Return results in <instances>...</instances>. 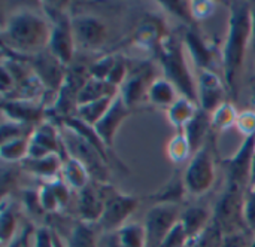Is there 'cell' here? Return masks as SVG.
Returning <instances> with one entry per match:
<instances>
[{
	"label": "cell",
	"instance_id": "22",
	"mask_svg": "<svg viewBox=\"0 0 255 247\" xmlns=\"http://www.w3.org/2000/svg\"><path fill=\"white\" fill-rule=\"evenodd\" d=\"M63 158L57 154L42 157V158H25L21 164L22 168L31 174L43 177L46 180H52L60 177Z\"/></svg>",
	"mask_w": 255,
	"mask_h": 247
},
{
	"label": "cell",
	"instance_id": "40",
	"mask_svg": "<svg viewBox=\"0 0 255 247\" xmlns=\"http://www.w3.org/2000/svg\"><path fill=\"white\" fill-rule=\"evenodd\" d=\"M173 13L179 15L185 21H193V13H191V3L187 1H166L164 3Z\"/></svg>",
	"mask_w": 255,
	"mask_h": 247
},
{
	"label": "cell",
	"instance_id": "45",
	"mask_svg": "<svg viewBox=\"0 0 255 247\" xmlns=\"http://www.w3.org/2000/svg\"><path fill=\"white\" fill-rule=\"evenodd\" d=\"M253 182H255V154H254V165H253Z\"/></svg>",
	"mask_w": 255,
	"mask_h": 247
},
{
	"label": "cell",
	"instance_id": "20",
	"mask_svg": "<svg viewBox=\"0 0 255 247\" xmlns=\"http://www.w3.org/2000/svg\"><path fill=\"white\" fill-rule=\"evenodd\" d=\"M60 177L64 180V183L72 189V191H82L85 186L90 185V173L87 167L79 163L78 160L66 155L61 163V171Z\"/></svg>",
	"mask_w": 255,
	"mask_h": 247
},
{
	"label": "cell",
	"instance_id": "36",
	"mask_svg": "<svg viewBox=\"0 0 255 247\" xmlns=\"http://www.w3.org/2000/svg\"><path fill=\"white\" fill-rule=\"evenodd\" d=\"M187 242H190L188 234H187V231H185L182 222L179 221V222L172 228V231L167 234V237L164 239L161 247H184V245H185Z\"/></svg>",
	"mask_w": 255,
	"mask_h": 247
},
{
	"label": "cell",
	"instance_id": "43",
	"mask_svg": "<svg viewBox=\"0 0 255 247\" xmlns=\"http://www.w3.org/2000/svg\"><path fill=\"white\" fill-rule=\"evenodd\" d=\"M221 247H245V240L241 234H232L226 237V242Z\"/></svg>",
	"mask_w": 255,
	"mask_h": 247
},
{
	"label": "cell",
	"instance_id": "37",
	"mask_svg": "<svg viewBox=\"0 0 255 247\" xmlns=\"http://www.w3.org/2000/svg\"><path fill=\"white\" fill-rule=\"evenodd\" d=\"M245 224L250 230L255 231V182H251L248 192H245V204H244Z\"/></svg>",
	"mask_w": 255,
	"mask_h": 247
},
{
	"label": "cell",
	"instance_id": "32",
	"mask_svg": "<svg viewBox=\"0 0 255 247\" xmlns=\"http://www.w3.org/2000/svg\"><path fill=\"white\" fill-rule=\"evenodd\" d=\"M191 154H193V151H191V146H190L184 131L178 130V133L173 136V139L167 145V157L173 163L181 164V163L187 161Z\"/></svg>",
	"mask_w": 255,
	"mask_h": 247
},
{
	"label": "cell",
	"instance_id": "14",
	"mask_svg": "<svg viewBox=\"0 0 255 247\" xmlns=\"http://www.w3.org/2000/svg\"><path fill=\"white\" fill-rule=\"evenodd\" d=\"M224 85L218 75L209 69H200L197 78V100L203 110L212 113L220 104L224 103Z\"/></svg>",
	"mask_w": 255,
	"mask_h": 247
},
{
	"label": "cell",
	"instance_id": "46",
	"mask_svg": "<svg viewBox=\"0 0 255 247\" xmlns=\"http://www.w3.org/2000/svg\"><path fill=\"white\" fill-rule=\"evenodd\" d=\"M251 247H255V239H254V242H253V245H251Z\"/></svg>",
	"mask_w": 255,
	"mask_h": 247
},
{
	"label": "cell",
	"instance_id": "3",
	"mask_svg": "<svg viewBox=\"0 0 255 247\" xmlns=\"http://www.w3.org/2000/svg\"><path fill=\"white\" fill-rule=\"evenodd\" d=\"M160 60L166 73L164 78L169 79L182 92L184 97L197 103V85L191 78V72L184 57L181 43L175 37L164 36L160 45Z\"/></svg>",
	"mask_w": 255,
	"mask_h": 247
},
{
	"label": "cell",
	"instance_id": "28",
	"mask_svg": "<svg viewBox=\"0 0 255 247\" xmlns=\"http://www.w3.org/2000/svg\"><path fill=\"white\" fill-rule=\"evenodd\" d=\"M30 137H19L1 142L0 157L4 163H22L28 157Z\"/></svg>",
	"mask_w": 255,
	"mask_h": 247
},
{
	"label": "cell",
	"instance_id": "31",
	"mask_svg": "<svg viewBox=\"0 0 255 247\" xmlns=\"http://www.w3.org/2000/svg\"><path fill=\"white\" fill-rule=\"evenodd\" d=\"M238 110L235 109V106L229 101H224L223 104H220L212 113H211V119H212V128L223 131L230 128L232 125H236L238 121Z\"/></svg>",
	"mask_w": 255,
	"mask_h": 247
},
{
	"label": "cell",
	"instance_id": "7",
	"mask_svg": "<svg viewBox=\"0 0 255 247\" xmlns=\"http://www.w3.org/2000/svg\"><path fill=\"white\" fill-rule=\"evenodd\" d=\"M46 15L52 21V31L48 49L64 64L69 66L75 51V36L72 30V19L60 7H46Z\"/></svg>",
	"mask_w": 255,
	"mask_h": 247
},
{
	"label": "cell",
	"instance_id": "34",
	"mask_svg": "<svg viewBox=\"0 0 255 247\" xmlns=\"http://www.w3.org/2000/svg\"><path fill=\"white\" fill-rule=\"evenodd\" d=\"M15 225H16V216L12 209V204L7 206V200L4 198L1 203V216H0V234H1V242L4 246L9 240H12V236L15 233Z\"/></svg>",
	"mask_w": 255,
	"mask_h": 247
},
{
	"label": "cell",
	"instance_id": "39",
	"mask_svg": "<svg viewBox=\"0 0 255 247\" xmlns=\"http://www.w3.org/2000/svg\"><path fill=\"white\" fill-rule=\"evenodd\" d=\"M215 6L212 1H191V13L196 19H203L212 15Z\"/></svg>",
	"mask_w": 255,
	"mask_h": 247
},
{
	"label": "cell",
	"instance_id": "27",
	"mask_svg": "<svg viewBox=\"0 0 255 247\" xmlns=\"http://www.w3.org/2000/svg\"><path fill=\"white\" fill-rule=\"evenodd\" d=\"M209 221V212L203 207H190L181 218V222L188 234V239L193 240L202 234Z\"/></svg>",
	"mask_w": 255,
	"mask_h": 247
},
{
	"label": "cell",
	"instance_id": "41",
	"mask_svg": "<svg viewBox=\"0 0 255 247\" xmlns=\"http://www.w3.org/2000/svg\"><path fill=\"white\" fill-rule=\"evenodd\" d=\"M22 201H24V206L27 207L28 212H31V213L43 212L42 204H40V198H39V192H36V191H24L22 192Z\"/></svg>",
	"mask_w": 255,
	"mask_h": 247
},
{
	"label": "cell",
	"instance_id": "26",
	"mask_svg": "<svg viewBox=\"0 0 255 247\" xmlns=\"http://www.w3.org/2000/svg\"><path fill=\"white\" fill-rule=\"evenodd\" d=\"M115 97H105V98H100V100H94V101H90V103L79 104L78 109H76V118H79L82 122L94 127L105 116V113L111 107Z\"/></svg>",
	"mask_w": 255,
	"mask_h": 247
},
{
	"label": "cell",
	"instance_id": "24",
	"mask_svg": "<svg viewBox=\"0 0 255 247\" xmlns=\"http://www.w3.org/2000/svg\"><path fill=\"white\" fill-rule=\"evenodd\" d=\"M118 94L117 86L111 85L108 81L103 79H96V78H88V81L84 83L82 89L79 91L78 95V106L84 103H90L94 100H100L105 97H115Z\"/></svg>",
	"mask_w": 255,
	"mask_h": 247
},
{
	"label": "cell",
	"instance_id": "30",
	"mask_svg": "<svg viewBox=\"0 0 255 247\" xmlns=\"http://www.w3.org/2000/svg\"><path fill=\"white\" fill-rule=\"evenodd\" d=\"M184 192H187L185 189V183H184V176H173L169 183L166 186H163L157 195H154V200L158 204H164V203H170V204H176V201H179L184 195Z\"/></svg>",
	"mask_w": 255,
	"mask_h": 247
},
{
	"label": "cell",
	"instance_id": "33",
	"mask_svg": "<svg viewBox=\"0 0 255 247\" xmlns=\"http://www.w3.org/2000/svg\"><path fill=\"white\" fill-rule=\"evenodd\" d=\"M67 247H97L94 233L88 224L79 222L73 227L69 236Z\"/></svg>",
	"mask_w": 255,
	"mask_h": 247
},
{
	"label": "cell",
	"instance_id": "21",
	"mask_svg": "<svg viewBox=\"0 0 255 247\" xmlns=\"http://www.w3.org/2000/svg\"><path fill=\"white\" fill-rule=\"evenodd\" d=\"M212 127V119H211V113L199 109V112L196 113V116L182 128L193 154H196L199 149L203 148V140L209 131V128Z\"/></svg>",
	"mask_w": 255,
	"mask_h": 247
},
{
	"label": "cell",
	"instance_id": "6",
	"mask_svg": "<svg viewBox=\"0 0 255 247\" xmlns=\"http://www.w3.org/2000/svg\"><path fill=\"white\" fill-rule=\"evenodd\" d=\"M215 182V164L209 146H203L194 155L184 173L185 189L191 195L206 194Z\"/></svg>",
	"mask_w": 255,
	"mask_h": 247
},
{
	"label": "cell",
	"instance_id": "13",
	"mask_svg": "<svg viewBox=\"0 0 255 247\" xmlns=\"http://www.w3.org/2000/svg\"><path fill=\"white\" fill-rule=\"evenodd\" d=\"M72 30L75 43H79L87 49L100 48L108 39V28L94 16L84 15L72 18Z\"/></svg>",
	"mask_w": 255,
	"mask_h": 247
},
{
	"label": "cell",
	"instance_id": "2",
	"mask_svg": "<svg viewBox=\"0 0 255 247\" xmlns=\"http://www.w3.org/2000/svg\"><path fill=\"white\" fill-rule=\"evenodd\" d=\"M51 31L52 27L43 16L31 10H19L10 15L1 30L3 48L13 54L33 57L48 49Z\"/></svg>",
	"mask_w": 255,
	"mask_h": 247
},
{
	"label": "cell",
	"instance_id": "29",
	"mask_svg": "<svg viewBox=\"0 0 255 247\" xmlns=\"http://www.w3.org/2000/svg\"><path fill=\"white\" fill-rule=\"evenodd\" d=\"M185 45L188 48V51L191 52V57L194 60V63L202 67V69H209L211 66V61L214 58V54H212V49L205 45L202 42V39L196 34V33H188L187 37H185ZM211 70V69H209Z\"/></svg>",
	"mask_w": 255,
	"mask_h": 247
},
{
	"label": "cell",
	"instance_id": "17",
	"mask_svg": "<svg viewBox=\"0 0 255 247\" xmlns=\"http://www.w3.org/2000/svg\"><path fill=\"white\" fill-rule=\"evenodd\" d=\"M1 107L4 116L12 122L27 127L42 124L43 104L37 100H4Z\"/></svg>",
	"mask_w": 255,
	"mask_h": 247
},
{
	"label": "cell",
	"instance_id": "12",
	"mask_svg": "<svg viewBox=\"0 0 255 247\" xmlns=\"http://www.w3.org/2000/svg\"><path fill=\"white\" fill-rule=\"evenodd\" d=\"M255 154V134L245 137V142L239 151L226 163L227 165V183L238 185L245 189L253 182V165Z\"/></svg>",
	"mask_w": 255,
	"mask_h": 247
},
{
	"label": "cell",
	"instance_id": "23",
	"mask_svg": "<svg viewBox=\"0 0 255 247\" xmlns=\"http://www.w3.org/2000/svg\"><path fill=\"white\" fill-rule=\"evenodd\" d=\"M178 88L166 78H158L154 79L152 83L149 85L148 89V100L155 104V106H161V107H170L176 103V100L179 98L178 95Z\"/></svg>",
	"mask_w": 255,
	"mask_h": 247
},
{
	"label": "cell",
	"instance_id": "18",
	"mask_svg": "<svg viewBox=\"0 0 255 247\" xmlns=\"http://www.w3.org/2000/svg\"><path fill=\"white\" fill-rule=\"evenodd\" d=\"M72 189L64 183L61 177L46 180L39 189V198L43 212H57L67 206Z\"/></svg>",
	"mask_w": 255,
	"mask_h": 247
},
{
	"label": "cell",
	"instance_id": "15",
	"mask_svg": "<svg viewBox=\"0 0 255 247\" xmlns=\"http://www.w3.org/2000/svg\"><path fill=\"white\" fill-rule=\"evenodd\" d=\"M106 189L108 185L103 183L102 186H94L91 182L82 191L78 192V212L82 222H99L106 201Z\"/></svg>",
	"mask_w": 255,
	"mask_h": 247
},
{
	"label": "cell",
	"instance_id": "19",
	"mask_svg": "<svg viewBox=\"0 0 255 247\" xmlns=\"http://www.w3.org/2000/svg\"><path fill=\"white\" fill-rule=\"evenodd\" d=\"M149 75H151L149 67L143 66L139 70L133 72L130 76H127L126 82L123 83V91L120 94L123 95V98L128 104V107H131L133 104L140 101L143 92L148 94L149 85L152 83V82H148Z\"/></svg>",
	"mask_w": 255,
	"mask_h": 247
},
{
	"label": "cell",
	"instance_id": "9",
	"mask_svg": "<svg viewBox=\"0 0 255 247\" xmlns=\"http://www.w3.org/2000/svg\"><path fill=\"white\" fill-rule=\"evenodd\" d=\"M136 207H137V200L134 197L123 195L108 185L105 210L99 221V225L106 233L118 231L120 228L124 227L126 221L136 210Z\"/></svg>",
	"mask_w": 255,
	"mask_h": 247
},
{
	"label": "cell",
	"instance_id": "16",
	"mask_svg": "<svg viewBox=\"0 0 255 247\" xmlns=\"http://www.w3.org/2000/svg\"><path fill=\"white\" fill-rule=\"evenodd\" d=\"M130 115V107L128 104L124 101L123 95L118 92L117 97L114 98L111 107L108 109V112L105 113V116L94 125L96 133L99 134V137L102 139V142L111 148L114 143V137L115 133L118 130V127L123 124V121Z\"/></svg>",
	"mask_w": 255,
	"mask_h": 247
},
{
	"label": "cell",
	"instance_id": "4",
	"mask_svg": "<svg viewBox=\"0 0 255 247\" xmlns=\"http://www.w3.org/2000/svg\"><path fill=\"white\" fill-rule=\"evenodd\" d=\"M61 139L64 149L69 157L78 160L82 163L90 176H94L97 182H106L108 180V160L78 131L72 130L67 125L60 127Z\"/></svg>",
	"mask_w": 255,
	"mask_h": 247
},
{
	"label": "cell",
	"instance_id": "44",
	"mask_svg": "<svg viewBox=\"0 0 255 247\" xmlns=\"http://www.w3.org/2000/svg\"><path fill=\"white\" fill-rule=\"evenodd\" d=\"M7 247H22V243H21L19 239H15V240H12V242L7 245Z\"/></svg>",
	"mask_w": 255,
	"mask_h": 247
},
{
	"label": "cell",
	"instance_id": "35",
	"mask_svg": "<svg viewBox=\"0 0 255 247\" xmlns=\"http://www.w3.org/2000/svg\"><path fill=\"white\" fill-rule=\"evenodd\" d=\"M115 61L117 60L114 57H111V55H106V57L99 58L97 61H94L90 66V69H88L90 76L91 78H96V79L106 81L108 76H109V73H111V70H112V67L115 66Z\"/></svg>",
	"mask_w": 255,
	"mask_h": 247
},
{
	"label": "cell",
	"instance_id": "10",
	"mask_svg": "<svg viewBox=\"0 0 255 247\" xmlns=\"http://www.w3.org/2000/svg\"><path fill=\"white\" fill-rule=\"evenodd\" d=\"M30 66L46 91H60L67 76V66H64L49 49L33 55Z\"/></svg>",
	"mask_w": 255,
	"mask_h": 247
},
{
	"label": "cell",
	"instance_id": "5",
	"mask_svg": "<svg viewBox=\"0 0 255 247\" xmlns=\"http://www.w3.org/2000/svg\"><path fill=\"white\" fill-rule=\"evenodd\" d=\"M244 204H245L244 188L229 183L226 192L223 194L215 209V224L227 236L239 234L242 225H247L245 215H244Z\"/></svg>",
	"mask_w": 255,
	"mask_h": 247
},
{
	"label": "cell",
	"instance_id": "11",
	"mask_svg": "<svg viewBox=\"0 0 255 247\" xmlns=\"http://www.w3.org/2000/svg\"><path fill=\"white\" fill-rule=\"evenodd\" d=\"M57 154L61 158L67 155L60 128H57L51 122L39 124L33 133L30 134V146H28V157L27 158H42Z\"/></svg>",
	"mask_w": 255,
	"mask_h": 247
},
{
	"label": "cell",
	"instance_id": "38",
	"mask_svg": "<svg viewBox=\"0 0 255 247\" xmlns=\"http://www.w3.org/2000/svg\"><path fill=\"white\" fill-rule=\"evenodd\" d=\"M236 128L239 133H242L245 137L255 134V110H245L239 113L236 121Z\"/></svg>",
	"mask_w": 255,
	"mask_h": 247
},
{
	"label": "cell",
	"instance_id": "8",
	"mask_svg": "<svg viewBox=\"0 0 255 247\" xmlns=\"http://www.w3.org/2000/svg\"><path fill=\"white\" fill-rule=\"evenodd\" d=\"M176 204L164 203L154 206L145 221V247H161L172 228L179 222Z\"/></svg>",
	"mask_w": 255,
	"mask_h": 247
},
{
	"label": "cell",
	"instance_id": "25",
	"mask_svg": "<svg viewBox=\"0 0 255 247\" xmlns=\"http://www.w3.org/2000/svg\"><path fill=\"white\" fill-rule=\"evenodd\" d=\"M197 112H199V109H197L196 103L193 100L181 95L176 100V103L169 107L167 116H169V121L172 125H175L178 130H182L196 116Z\"/></svg>",
	"mask_w": 255,
	"mask_h": 247
},
{
	"label": "cell",
	"instance_id": "1",
	"mask_svg": "<svg viewBox=\"0 0 255 247\" xmlns=\"http://www.w3.org/2000/svg\"><path fill=\"white\" fill-rule=\"evenodd\" d=\"M254 34V16L247 3L235 1L230 6L229 36L223 51L224 76L229 88L236 92L250 40Z\"/></svg>",
	"mask_w": 255,
	"mask_h": 247
},
{
	"label": "cell",
	"instance_id": "42",
	"mask_svg": "<svg viewBox=\"0 0 255 247\" xmlns=\"http://www.w3.org/2000/svg\"><path fill=\"white\" fill-rule=\"evenodd\" d=\"M34 247H54V234L48 230H39L36 234Z\"/></svg>",
	"mask_w": 255,
	"mask_h": 247
}]
</instances>
